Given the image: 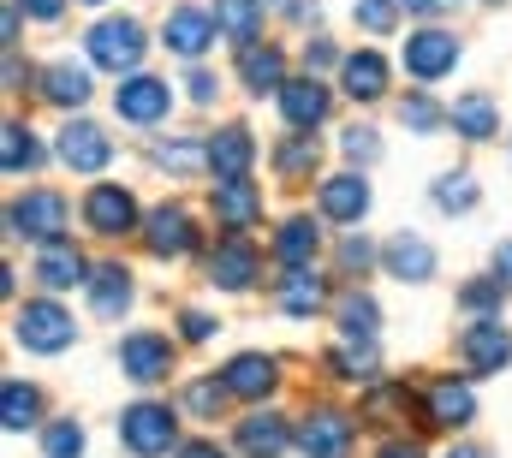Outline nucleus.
I'll use <instances>...</instances> for the list:
<instances>
[{
	"label": "nucleus",
	"mask_w": 512,
	"mask_h": 458,
	"mask_svg": "<svg viewBox=\"0 0 512 458\" xmlns=\"http://www.w3.org/2000/svg\"><path fill=\"white\" fill-rule=\"evenodd\" d=\"M340 84H346L352 102H382L387 96V60L376 54V48L346 54V60H340Z\"/></svg>",
	"instance_id": "23"
},
{
	"label": "nucleus",
	"mask_w": 512,
	"mask_h": 458,
	"mask_svg": "<svg viewBox=\"0 0 512 458\" xmlns=\"http://www.w3.org/2000/svg\"><path fill=\"white\" fill-rule=\"evenodd\" d=\"M36 286H48V292L90 286V268H84V256H78L66 238H54V244H42V256H36Z\"/></svg>",
	"instance_id": "22"
},
{
	"label": "nucleus",
	"mask_w": 512,
	"mask_h": 458,
	"mask_svg": "<svg viewBox=\"0 0 512 458\" xmlns=\"http://www.w3.org/2000/svg\"><path fill=\"white\" fill-rule=\"evenodd\" d=\"M239 453L245 458H280L292 447V429H286V417H274V411H251L245 423H239Z\"/></svg>",
	"instance_id": "24"
},
{
	"label": "nucleus",
	"mask_w": 512,
	"mask_h": 458,
	"mask_svg": "<svg viewBox=\"0 0 512 458\" xmlns=\"http://www.w3.org/2000/svg\"><path fill=\"white\" fill-rule=\"evenodd\" d=\"M328 369L346 375V381L370 375V369H376V340H370V334H340V345L328 351Z\"/></svg>",
	"instance_id": "34"
},
{
	"label": "nucleus",
	"mask_w": 512,
	"mask_h": 458,
	"mask_svg": "<svg viewBox=\"0 0 512 458\" xmlns=\"http://www.w3.org/2000/svg\"><path fill=\"white\" fill-rule=\"evenodd\" d=\"M36 90H42V102H54V108H84V102H90V72L72 66V60H54V66H42Z\"/></svg>",
	"instance_id": "26"
},
{
	"label": "nucleus",
	"mask_w": 512,
	"mask_h": 458,
	"mask_svg": "<svg viewBox=\"0 0 512 458\" xmlns=\"http://www.w3.org/2000/svg\"><path fill=\"white\" fill-rule=\"evenodd\" d=\"M12 340L24 345V351L54 357V351H66V345L78 340V322H72V310H60L54 298H36V304L12 310Z\"/></svg>",
	"instance_id": "1"
},
{
	"label": "nucleus",
	"mask_w": 512,
	"mask_h": 458,
	"mask_svg": "<svg viewBox=\"0 0 512 458\" xmlns=\"http://www.w3.org/2000/svg\"><path fill=\"white\" fill-rule=\"evenodd\" d=\"M179 458H227V453H221L215 441H185V447H179Z\"/></svg>",
	"instance_id": "51"
},
{
	"label": "nucleus",
	"mask_w": 512,
	"mask_h": 458,
	"mask_svg": "<svg viewBox=\"0 0 512 458\" xmlns=\"http://www.w3.org/2000/svg\"><path fill=\"white\" fill-rule=\"evenodd\" d=\"M322 215L328 221H340V227H358L364 215H370V185H364V173H334L328 185H322Z\"/></svg>",
	"instance_id": "18"
},
{
	"label": "nucleus",
	"mask_w": 512,
	"mask_h": 458,
	"mask_svg": "<svg viewBox=\"0 0 512 458\" xmlns=\"http://www.w3.org/2000/svg\"><path fill=\"white\" fill-rule=\"evenodd\" d=\"M399 119H405L411 131H435V125H447V108H441L435 96H405V102H399Z\"/></svg>",
	"instance_id": "43"
},
{
	"label": "nucleus",
	"mask_w": 512,
	"mask_h": 458,
	"mask_svg": "<svg viewBox=\"0 0 512 458\" xmlns=\"http://www.w3.org/2000/svg\"><path fill=\"white\" fill-rule=\"evenodd\" d=\"M340 149H346L352 167H358V161H376V131H370V125H352V131L340 137Z\"/></svg>",
	"instance_id": "44"
},
{
	"label": "nucleus",
	"mask_w": 512,
	"mask_h": 458,
	"mask_svg": "<svg viewBox=\"0 0 512 458\" xmlns=\"http://www.w3.org/2000/svg\"><path fill=\"white\" fill-rule=\"evenodd\" d=\"M382 268L393 274V280H405V286H423V280L435 274V250H429V238L399 232V238L382 250Z\"/></svg>",
	"instance_id": "21"
},
{
	"label": "nucleus",
	"mask_w": 512,
	"mask_h": 458,
	"mask_svg": "<svg viewBox=\"0 0 512 458\" xmlns=\"http://www.w3.org/2000/svg\"><path fill=\"white\" fill-rule=\"evenodd\" d=\"M209 203H215V221L227 232H245L262 221V191H256L251 179H221L215 191H209Z\"/></svg>",
	"instance_id": "17"
},
{
	"label": "nucleus",
	"mask_w": 512,
	"mask_h": 458,
	"mask_svg": "<svg viewBox=\"0 0 512 458\" xmlns=\"http://www.w3.org/2000/svg\"><path fill=\"white\" fill-rule=\"evenodd\" d=\"M179 328H185V340H191V345H203L209 334H215V316H203V310H185V316H179Z\"/></svg>",
	"instance_id": "47"
},
{
	"label": "nucleus",
	"mask_w": 512,
	"mask_h": 458,
	"mask_svg": "<svg viewBox=\"0 0 512 458\" xmlns=\"http://www.w3.org/2000/svg\"><path fill=\"white\" fill-rule=\"evenodd\" d=\"M215 18H221V36L233 48H251L262 36V0H215Z\"/></svg>",
	"instance_id": "31"
},
{
	"label": "nucleus",
	"mask_w": 512,
	"mask_h": 458,
	"mask_svg": "<svg viewBox=\"0 0 512 458\" xmlns=\"http://www.w3.org/2000/svg\"><path fill=\"white\" fill-rule=\"evenodd\" d=\"M507 292H512V286L501 280V274H483V280H471V286L459 292V304H465L471 316H495V310L507 304Z\"/></svg>",
	"instance_id": "39"
},
{
	"label": "nucleus",
	"mask_w": 512,
	"mask_h": 458,
	"mask_svg": "<svg viewBox=\"0 0 512 458\" xmlns=\"http://www.w3.org/2000/svg\"><path fill=\"white\" fill-rule=\"evenodd\" d=\"M36 417H42V393H36L30 381L6 375V381H0V429H6V435H24V429H36Z\"/></svg>",
	"instance_id": "28"
},
{
	"label": "nucleus",
	"mask_w": 512,
	"mask_h": 458,
	"mask_svg": "<svg viewBox=\"0 0 512 458\" xmlns=\"http://www.w3.org/2000/svg\"><path fill=\"white\" fill-rule=\"evenodd\" d=\"M435 209L441 215H471L477 209V179L471 173H441L435 179Z\"/></svg>",
	"instance_id": "36"
},
{
	"label": "nucleus",
	"mask_w": 512,
	"mask_h": 458,
	"mask_svg": "<svg viewBox=\"0 0 512 458\" xmlns=\"http://www.w3.org/2000/svg\"><path fill=\"white\" fill-rule=\"evenodd\" d=\"M60 161H66L72 173H102V167L114 161V143H108L102 125H90V119H66V131H60Z\"/></svg>",
	"instance_id": "9"
},
{
	"label": "nucleus",
	"mask_w": 512,
	"mask_h": 458,
	"mask_svg": "<svg viewBox=\"0 0 512 458\" xmlns=\"http://www.w3.org/2000/svg\"><path fill=\"white\" fill-rule=\"evenodd\" d=\"M215 30H221V18H215L209 6H179V12H167V24H161V42H167L173 54L197 60L203 48H215Z\"/></svg>",
	"instance_id": "8"
},
{
	"label": "nucleus",
	"mask_w": 512,
	"mask_h": 458,
	"mask_svg": "<svg viewBox=\"0 0 512 458\" xmlns=\"http://www.w3.org/2000/svg\"><path fill=\"white\" fill-rule=\"evenodd\" d=\"M90 310L108 316V322L131 310V268L126 262H102V268H90Z\"/></svg>",
	"instance_id": "25"
},
{
	"label": "nucleus",
	"mask_w": 512,
	"mask_h": 458,
	"mask_svg": "<svg viewBox=\"0 0 512 458\" xmlns=\"http://www.w3.org/2000/svg\"><path fill=\"white\" fill-rule=\"evenodd\" d=\"M42 453H48V458H78V453H84V429H78L72 417L48 423V429H42Z\"/></svg>",
	"instance_id": "41"
},
{
	"label": "nucleus",
	"mask_w": 512,
	"mask_h": 458,
	"mask_svg": "<svg viewBox=\"0 0 512 458\" xmlns=\"http://www.w3.org/2000/svg\"><path fill=\"white\" fill-rule=\"evenodd\" d=\"M173 108V90L161 84V78H143V72H131L120 78V96H114V114L131 119V125H155V119H167Z\"/></svg>",
	"instance_id": "11"
},
{
	"label": "nucleus",
	"mask_w": 512,
	"mask_h": 458,
	"mask_svg": "<svg viewBox=\"0 0 512 458\" xmlns=\"http://www.w3.org/2000/svg\"><path fill=\"white\" fill-rule=\"evenodd\" d=\"M0 161H6V173H30L36 161H42V149H36V137H30V125H6V149H0Z\"/></svg>",
	"instance_id": "40"
},
{
	"label": "nucleus",
	"mask_w": 512,
	"mask_h": 458,
	"mask_svg": "<svg viewBox=\"0 0 512 458\" xmlns=\"http://www.w3.org/2000/svg\"><path fill=\"white\" fill-rule=\"evenodd\" d=\"M185 90H191V102H215V96H221V78H215V72H203V66H191Z\"/></svg>",
	"instance_id": "46"
},
{
	"label": "nucleus",
	"mask_w": 512,
	"mask_h": 458,
	"mask_svg": "<svg viewBox=\"0 0 512 458\" xmlns=\"http://www.w3.org/2000/svg\"><path fill=\"white\" fill-rule=\"evenodd\" d=\"M239 78H245V90L256 96H280L286 90V54L280 48H239Z\"/></svg>",
	"instance_id": "27"
},
{
	"label": "nucleus",
	"mask_w": 512,
	"mask_h": 458,
	"mask_svg": "<svg viewBox=\"0 0 512 458\" xmlns=\"http://www.w3.org/2000/svg\"><path fill=\"white\" fill-rule=\"evenodd\" d=\"M447 458H489V447H453Z\"/></svg>",
	"instance_id": "54"
},
{
	"label": "nucleus",
	"mask_w": 512,
	"mask_h": 458,
	"mask_svg": "<svg viewBox=\"0 0 512 458\" xmlns=\"http://www.w3.org/2000/svg\"><path fill=\"white\" fill-rule=\"evenodd\" d=\"M120 369H126L137 387L167 381V369H173V345H167V334H126V340H120Z\"/></svg>",
	"instance_id": "12"
},
{
	"label": "nucleus",
	"mask_w": 512,
	"mask_h": 458,
	"mask_svg": "<svg viewBox=\"0 0 512 458\" xmlns=\"http://www.w3.org/2000/svg\"><path fill=\"white\" fill-rule=\"evenodd\" d=\"M459 66V36H447V30H417V36H405V72L411 78H441V72H453Z\"/></svg>",
	"instance_id": "14"
},
{
	"label": "nucleus",
	"mask_w": 512,
	"mask_h": 458,
	"mask_svg": "<svg viewBox=\"0 0 512 458\" xmlns=\"http://www.w3.org/2000/svg\"><path fill=\"white\" fill-rule=\"evenodd\" d=\"M221 381H227L233 399H268V393L280 387V363L262 357V351H239V357L221 369Z\"/></svg>",
	"instance_id": "16"
},
{
	"label": "nucleus",
	"mask_w": 512,
	"mask_h": 458,
	"mask_svg": "<svg viewBox=\"0 0 512 458\" xmlns=\"http://www.w3.org/2000/svg\"><path fill=\"white\" fill-rule=\"evenodd\" d=\"M322 304H328L322 274H316V268H286V280H280V310H286V316H316Z\"/></svg>",
	"instance_id": "30"
},
{
	"label": "nucleus",
	"mask_w": 512,
	"mask_h": 458,
	"mask_svg": "<svg viewBox=\"0 0 512 458\" xmlns=\"http://www.w3.org/2000/svg\"><path fill=\"white\" fill-rule=\"evenodd\" d=\"M316 244H322V227L310 215H292V221H280V232H274V262L280 268H310Z\"/></svg>",
	"instance_id": "29"
},
{
	"label": "nucleus",
	"mask_w": 512,
	"mask_h": 458,
	"mask_svg": "<svg viewBox=\"0 0 512 458\" xmlns=\"http://www.w3.org/2000/svg\"><path fill=\"white\" fill-rule=\"evenodd\" d=\"M251 161H256V137L245 125H227L209 137V173L215 179H251Z\"/></svg>",
	"instance_id": "20"
},
{
	"label": "nucleus",
	"mask_w": 512,
	"mask_h": 458,
	"mask_svg": "<svg viewBox=\"0 0 512 458\" xmlns=\"http://www.w3.org/2000/svg\"><path fill=\"white\" fill-rule=\"evenodd\" d=\"M120 441H126L137 458L173 453V441H179L173 405H161V399H137V405H126V411H120Z\"/></svg>",
	"instance_id": "2"
},
{
	"label": "nucleus",
	"mask_w": 512,
	"mask_h": 458,
	"mask_svg": "<svg viewBox=\"0 0 512 458\" xmlns=\"http://www.w3.org/2000/svg\"><path fill=\"white\" fill-rule=\"evenodd\" d=\"M352 417L346 411H334V405H316L304 423H298V447L304 458H352Z\"/></svg>",
	"instance_id": "5"
},
{
	"label": "nucleus",
	"mask_w": 512,
	"mask_h": 458,
	"mask_svg": "<svg viewBox=\"0 0 512 458\" xmlns=\"http://www.w3.org/2000/svg\"><path fill=\"white\" fill-rule=\"evenodd\" d=\"M6 227L30 244H54V238H66V197L60 191H24L6 209Z\"/></svg>",
	"instance_id": "4"
},
{
	"label": "nucleus",
	"mask_w": 512,
	"mask_h": 458,
	"mask_svg": "<svg viewBox=\"0 0 512 458\" xmlns=\"http://www.w3.org/2000/svg\"><path fill=\"white\" fill-rule=\"evenodd\" d=\"M316 155H322L316 137H310V131H292V137L274 149V173H280V179H304V173H316Z\"/></svg>",
	"instance_id": "35"
},
{
	"label": "nucleus",
	"mask_w": 512,
	"mask_h": 458,
	"mask_svg": "<svg viewBox=\"0 0 512 458\" xmlns=\"http://www.w3.org/2000/svg\"><path fill=\"white\" fill-rule=\"evenodd\" d=\"M256 274H262L256 244H251V238H239V232H227V238L215 244V256H209V280H215V286H227V292H251Z\"/></svg>",
	"instance_id": "7"
},
{
	"label": "nucleus",
	"mask_w": 512,
	"mask_h": 458,
	"mask_svg": "<svg viewBox=\"0 0 512 458\" xmlns=\"http://www.w3.org/2000/svg\"><path fill=\"white\" fill-rule=\"evenodd\" d=\"M423 411H429V423H435V429H465V423H471V411H477L471 381H453V375L429 381V387H423Z\"/></svg>",
	"instance_id": "15"
},
{
	"label": "nucleus",
	"mask_w": 512,
	"mask_h": 458,
	"mask_svg": "<svg viewBox=\"0 0 512 458\" xmlns=\"http://www.w3.org/2000/svg\"><path fill=\"white\" fill-rule=\"evenodd\" d=\"M376 322H382V310H376L370 292H346L340 298V334H370L376 340Z\"/></svg>",
	"instance_id": "37"
},
{
	"label": "nucleus",
	"mask_w": 512,
	"mask_h": 458,
	"mask_svg": "<svg viewBox=\"0 0 512 458\" xmlns=\"http://www.w3.org/2000/svg\"><path fill=\"white\" fill-rule=\"evenodd\" d=\"M155 167L161 173H179V179L185 173H203L209 167V143L203 137H161L155 143Z\"/></svg>",
	"instance_id": "32"
},
{
	"label": "nucleus",
	"mask_w": 512,
	"mask_h": 458,
	"mask_svg": "<svg viewBox=\"0 0 512 458\" xmlns=\"http://www.w3.org/2000/svg\"><path fill=\"white\" fill-rule=\"evenodd\" d=\"M328 108H334V96H328L316 78H292V84L280 90V119H286L292 131H316V125L328 119Z\"/></svg>",
	"instance_id": "19"
},
{
	"label": "nucleus",
	"mask_w": 512,
	"mask_h": 458,
	"mask_svg": "<svg viewBox=\"0 0 512 458\" xmlns=\"http://www.w3.org/2000/svg\"><path fill=\"white\" fill-rule=\"evenodd\" d=\"M84 48H90V66H102V72H137V60H143V24L137 18H102V24H90V36H84Z\"/></svg>",
	"instance_id": "3"
},
{
	"label": "nucleus",
	"mask_w": 512,
	"mask_h": 458,
	"mask_svg": "<svg viewBox=\"0 0 512 458\" xmlns=\"http://www.w3.org/2000/svg\"><path fill=\"white\" fill-rule=\"evenodd\" d=\"M459 351H465V369L471 375H495V369H507L512 363V334L501 322H471L465 334H459Z\"/></svg>",
	"instance_id": "10"
},
{
	"label": "nucleus",
	"mask_w": 512,
	"mask_h": 458,
	"mask_svg": "<svg viewBox=\"0 0 512 458\" xmlns=\"http://www.w3.org/2000/svg\"><path fill=\"white\" fill-rule=\"evenodd\" d=\"M495 274L512 286V244H501V250H495Z\"/></svg>",
	"instance_id": "53"
},
{
	"label": "nucleus",
	"mask_w": 512,
	"mask_h": 458,
	"mask_svg": "<svg viewBox=\"0 0 512 458\" xmlns=\"http://www.w3.org/2000/svg\"><path fill=\"white\" fill-rule=\"evenodd\" d=\"M370 262H376V244H370V238H340V268L364 274Z\"/></svg>",
	"instance_id": "45"
},
{
	"label": "nucleus",
	"mask_w": 512,
	"mask_h": 458,
	"mask_svg": "<svg viewBox=\"0 0 512 458\" xmlns=\"http://www.w3.org/2000/svg\"><path fill=\"white\" fill-rule=\"evenodd\" d=\"M227 399H233V393H227L221 375H197V381L185 387V411H191V417H221Z\"/></svg>",
	"instance_id": "38"
},
{
	"label": "nucleus",
	"mask_w": 512,
	"mask_h": 458,
	"mask_svg": "<svg viewBox=\"0 0 512 458\" xmlns=\"http://www.w3.org/2000/svg\"><path fill=\"white\" fill-rule=\"evenodd\" d=\"M405 12H417V18H441V12H453L459 0H399Z\"/></svg>",
	"instance_id": "49"
},
{
	"label": "nucleus",
	"mask_w": 512,
	"mask_h": 458,
	"mask_svg": "<svg viewBox=\"0 0 512 458\" xmlns=\"http://www.w3.org/2000/svg\"><path fill=\"white\" fill-rule=\"evenodd\" d=\"M18 6H24L30 18H42V24H54V18L66 12V0H18Z\"/></svg>",
	"instance_id": "48"
},
{
	"label": "nucleus",
	"mask_w": 512,
	"mask_h": 458,
	"mask_svg": "<svg viewBox=\"0 0 512 458\" xmlns=\"http://www.w3.org/2000/svg\"><path fill=\"white\" fill-rule=\"evenodd\" d=\"M376 458H423V453H417L411 441H387V447H382V453H376Z\"/></svg>",
	"instance_id": "52"
},
{
	"label": "nucleus",
	"mask_w": 512,
	"mask_h": 458,
	"mask_svg": "<svg viewBox=\"0 0 512 458\" xmlns=\"http://www.w3.org/2000/svg\"><path fill=\"white\" fill-rule=\"evenodd\" d=\"M399 12H405L399 0H352V18H358L370 36H387V30L399 24Z\"/></svg>",
	"instance_id": "42"
},
{
	"label": "nucleus",
	"mask_w": 512,
	"mask_h": 458,
	"mask_svg": "<svg viewBox=\"0 0 512 458\" xmlns=\"http://www.w3.org/2000/svg\"><path fill=\"white\" fill-rule=\"evenodd\" d=\"M84 6H108V0H84Z\"/></svg>",
	"instance_id": "55"
},
{
	"label": "nucleus",
	"mask_w": 512,
	"mask_h": 458,
	"mask_svg": "<svg viewBox=\"0 0 512 458\" xmlns=\"http://www.w3.org/2000/svg\"><path fill=\"white\" fill-rule=\"evenodd\" d=\"M304 66H334V42H310L304 48Z\"/></svg>",
	"instance_id": "50"
},
{
	"label": "nucleus",
	"mask_w": 512,
	"mask_h": 458,
	"mask_svg": "<svg viewBox=\"0 0 512 458\" xmlns=\"http://www.w3.org/2000/svg\"><path fill=\"white\" fill-rule=\"evenodd\" d=\"M84 221L102 238H126L143 215H137V197H131L126 185H90L84 191Z\"/></svg>",
	"instance_id": "6"
},
{
	"label": "nucleus",
	"mask_w": 512,
	"mask_h": 458,
	"mask_svg": "<svg viewBox=\"0 0 512 458\" xmlns=\"http://www.w3.org/2000/svg\"><path fill=\"white\" fill-rule=\"evenodd\" d=\"M143 238H149L155 256H191L197 250V221L179 203H161V209L143 215Z\"/></svg>",
	"instance_id": "13"
},
{
	"label": "nucleus",
	"mask_w": 512,
	"mask_h": 458,
	"mask_svg": "<svg viewBox=\"0 0 512 458\" xmlns=\"http://www.w3.org/2000/svg\"><path fill=\"white\" fill-rule=\"evenodd\" d=\"M447 119H453V131H465L471 143H489V137L501 131V114H495V102H489V96H459Z\"/></svg>",
	"instance_id": "33"
}]
</instances>
